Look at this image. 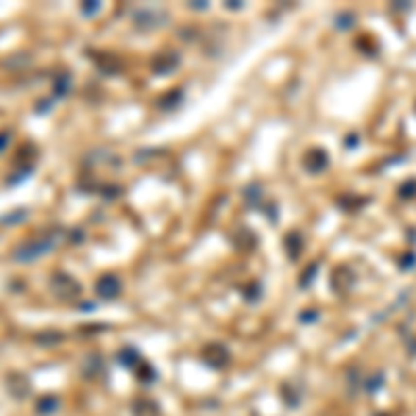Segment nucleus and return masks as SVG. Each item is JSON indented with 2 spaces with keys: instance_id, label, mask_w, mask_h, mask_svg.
Returning <instances> with one entry per match:
<instances>
[{
  "instance_id": "1",
  "label": "nucleus",
  "mask_w": 416,
  "mask_h": 416,
  "mask_svg": "<svg viewBox=\"0 0 416 416\" xmlns=\"http://www.w3.org/2000/svg\"><path fill=\"white\" fill-rule=\"evenodd\" d=\"M58 242H61V231L53 228V231H48L42 239H31V242H25L22 247H17V250H14V261H33L39 255L50 252Z\"/></svg>"
},
{
  "instance_id": "2",
  "label": "nucleus",
  "mask_w": 416,
  "mask_h": 416,
  "mask_svg": "<svg viewBox=\"0 0 416 416\" xmlns=\"http://www.w3.org/2000/svg\"><path fill=\"white\" fill-rule=\"evenodd\" d=\"M50 286H53V291H56L58 297H75V294H81V286H78L72 278H69L67 272H56L53 278H50Z\"/></svg>"
},
{
  "instance_id": "3",
  "label": "nucleus",
  "mask_w": 416,
  "mask_h": 416,
  "mask_svg": "<svg viewBox=\"0 0 416 416\" xmlns=\"http://www.w3.org/2000/svg\"><path fill=\"white\" fill-rule=\"evenodd\" d=\"M97 294H100V297H116V294H119V281H116L114 275L100 278V281H97Z\"/></svg>"
},
{
  "instance_id": "4",
  "label": "nucleus",
  "mask_w": 416,
  "mask_h": 416,
  "mask_svg": "<svg viewBox=\"0 0 416 416\" xmlns=\"http://www.w3.org/2000/svg\"><path fill=\"white\" fill-rule=\"evenodd\" d=\"M9 391L17 399H22V397H28L31 386H28V380L22 378V375H11V378H9Z\"/></svg>"
},
{
  "instance_id": "5",
  "label": "nucleus",
  "mask_w": 416,
  "mask_h": 416,
  "mask_svg": "<svg viewBox=\"0 0 416 416\" xmlns=\"http://www.w3.org/2000/svg\"><path fill=\"white\" fill-rule=\"evenodd\" d=\"M56 408H58V399L56 397H42L36 402V414H53Z\"/></svg>"
},
{
  "instance_id": "6",
  "label": "nucleus",
  "mask_w": 416,
  "mask_h": 416,
  "mask_svg": "<svg viewBox=\"0 0 416 416\" xmlns=\"http://www.w3.org/2000/svg\"><path fill=\"white\" fill-rule=\"evenodd\" d=\"M67 83H69V75L64 72V78H58V81H56V89H53V92H56V97L67 95Z\"/></svg>"
},
{
  "instance_id": "7",
  "label": "nucleus",
  "mask_w": 416,
  "mask_h": 416,
  "mask_svg": "<svg viewBox=\"0 0 416 416\" xmlns=\"http://www.w3.org/2000/svg\"><path fill=\"white\" fill-rule=\"evenodd\" d=\"M39 341H42V344H56V341H61V333H42Z\"/></svg>"
},
{
  "instance_id": "8",
  "label": "nucleus",
  "mask_w": 416,
  "mask_h": 416,
  "mask_svg": "<svg viewBox=\"0 0 416 416\" xmlns=\"http://www.w3.org/2000/svg\"><path fill=\"white\" fill-rule=\"evenodd\" d=\"M9 142H11V133H0V150L9 145Z\"/></svg>"
},
{
  "instance_id": "9",
  "label": "nucleus",
  "mask_w": 416,
  "mask_h": 416,
  "mask_svg": "<svg viewBox=\"0 0 416 416\" xmlns=\"http://www.w3.org/2000/svg\"><path fill=\"white\" fill-rule=\"evenodd\" d=\"M81 11H83V14H95V11H97V3H89L86 9H81Z\"/></svg>"
}]
</instances>
